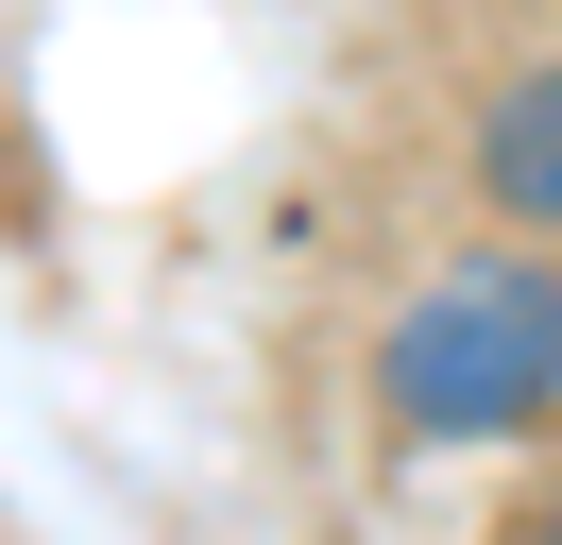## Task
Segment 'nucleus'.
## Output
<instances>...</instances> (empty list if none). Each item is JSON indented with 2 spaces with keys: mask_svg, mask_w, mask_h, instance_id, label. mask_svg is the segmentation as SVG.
Wrapping results in <instances>:
<instances>
[{
  "mask_svg": "<svg viewBox=\"0 0 562 545\" xmlns=\"http://www.w3.org/2000/svg\"><path fill=\"white\" fill-rule=\"evenodd\" d=\"M546 545H562V529H546Z\"/></svg>",
  "mask_w": 562,
  "mask_h": 545,
  "instance_id": "3",
  "label": "nucleus"
},
{
  "mask_svg": "<svg viewBox=\"0 0 562 545\" xmlns=\"http://www.w3.org/2000/svg\"><path fill=\"white\" fill-rule=\"evenodd\" d=\"M477 170H494V204H512V222H562V68H546V86H512V102H494Z\"/></svg>",
  "mask_w": 562,
  "mask_h": 545,
  "instance_id": "2",
  "label": "nucleus"
},
{
  "mask_svg": "<svg viewBox=\"0 0 562 545\" xmlns=\"http://www.w3.org/2000/svg\"><path fill=\"white\" fill-rule=\"evenodd\" d=\"M546 392H562V272H528V256L443 272V290L392 324V409H409L426 443H494Z\"/></svg>",
  "mask_w": 562,
  "mask_h": 545,
  "instance_id": "1",
  "label": "nucleus"
}]
</instances>
